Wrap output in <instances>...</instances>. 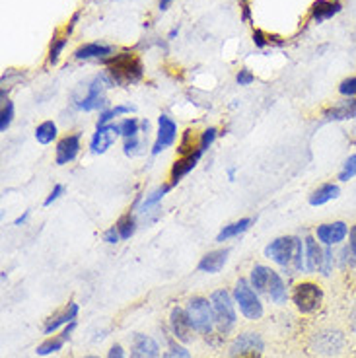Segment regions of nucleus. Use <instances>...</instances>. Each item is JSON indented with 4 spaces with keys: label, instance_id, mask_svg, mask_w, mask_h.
Instances as JSON below:
<instances>
[{
    "label": "nucleus",
    "instance_id": "f257e3e1",
    "mask_svg": "<svg viewBox=\"0 0 356 358\" xmlns=\"http://www.w3.org/2000/svg\"><path fill=\"white\" fill-rule=\"evenodd\" d=\"M265 255L269 259L278 263L280 267H290L296 271L306 268V248L304 242L296 236H280L265 248Z\"/></svg>",
    "mask_w": 356,
    "mask_h": 358
},
{
    "label": "nucleus",
    "instance_id": "f03ea898",
    "mask_svg": "<svg viewBox=\"0 0 356 358\" xmlns=\"http://www.w3.org/2000/svg\"><path fill=\"white\" fill-rule=\"evenodd\" d=\"M104 64L107 66L106 74L109 76L111 84H115V86L136 84L144 74L143 61L129 51L107 57V59H104Z\"/></svg>",
    "mask_w": 356,
    "mask_h": 358
},
{
    "label": "nucleus",
    "instance_id": "7ed1b4c3",
    "mask_svg": "<svg viewBox=\"0 0 356 358\" xmlns=\"http://www.w3.org/2000/svg\"><path fill=\"white\" fill-rule=\"evenodd\" d=\"M251 287L267 294L275 304H285L286 298H288V292H286L285 280L280 278V275L273 271L271 267H265V265H255L253 271H251L250 278Z\"/></svg>",
    "mask_w": 356,
    "mask_h": 358
},
{
    "label": "nucleus",
    "instance_id": "20e7f679",
    "mask_svg": "<svg viewBox=\"0 0 356 358\" xmlns=\"http://www.w3.org/2000/svg\"><path fill=\"white\" fill-rule=\"evenodd\" d=\"M211 304H213L214 323L218 327V331L226 335L232 331V327L236 325V308L232 302V296L226 290H216L211 296Z\"/></svg>",
    "mask_w": 356,
    "mask_h": 358
},
{
    "label": "nucleus",
    "instance_id": "39448f33",
    "mask_svg": "<svg viewBox=\"0 0 356 358\" xmlns=\"http://www.w3.org/2000/svg\"><path fill=\"white\" fill-rule=\"evenodd\" d=\"M234 300L240 306V312L248 317V320H261L263 315V304L255 294V290L251 287L250 280L240 278L234 287Z\"/></svg>",
    "mask_w": 356,
    "mask_h": 358
},
{
    "label": "nucleus",
    "instance_id": "423d86ee",
    "mask_svg": "<svg viewBox=\"0 0 356 358\" xmlns=\"http://www.w3.org/2000/svg\"><path fill=\"white\" fill-rule=\"evenodd\" d=\"M187 315L195 331L203 333V335H211L213 333V327L216 325L214 323V312L213 304H208L206 298H201V296H195L187 302Z\"/></svg>",
    "mask_w": 356,
    "mask_h": 358
},
{
    "label": "nucleus",
    "instance_id": "0eeeda50",
    "mask_svg": "<svg viewBox=\"0 0 356 358\" xmlns=\"http://www.w3.org/2000/svg\"><path fill=\"white\" fill-rule=\"evenodd\" d=\"M292 302L300 313H313L323 302V290L315 282H300L292 290Z\"/></svg>",
    "mask_w": 356,
    "mask_h": 358
},
{
    "label": "nucleus",
    "instance_id": "6e6552de",
    "mask_svg": "<svg viewBox=\"0 0 356 358\" xmlns=\"http://www.w3.org/2000/svg\"><path fill=\"white\" fill-rule=\"evenodd\" d=\"M111 86V80L107 74H99L94 80L90 82L86 88V94L82 98L76 99V108L82 111H96V109L106 106V88Z\"/></svg>",
    "mask_w": 356,
    "mask_h": 358
},
{
    "label": "nucleus",
    "instance_id": "1a4fd4ad",
    "mask_svg": "<svg viewBox=\"0 0 356 358\" xmlns=\"http://www.w3.org/2000/svg\"><path fill=\"white\" fill-rule=\"evenodd\" d=\"M343 347H345V337L337 329H321L312 337V349L318 355L333 357V355H339Z\"/></svg>",
    "mask_w": 356,
    "mask_h": 358
},
{
    "label": "nucleus",
    "instance_id": "9d476101",
    "mask_svg": "<svg viewBox=\"0 0 356 358\" xmlns=\"http://www.w3.org/2000/svg\"><path fill=\"white\" fill-rule=\"evenodd\" d=\"M178 138V125L176 121L168 115L158 117V133H156V141L152 144V154L158 156L164 152L166 148H169L171 144L176 143Z\"/></svg>",
    "mask_w": 356,
    "mask_h": 358
},
{
    "label": "nucleus",
    "instance_id": "9b49d317",
    "mask_svg": "<svg viewBox=\"0 0 356 358\" xmlns=\"http://www.w3.org/2000/svg\"><path fill=\"white\" fill-rule=\"evenodd\" d=\"M80 134H66L64 138L59 141L57 148H55V164L57 166H66L71 162L76 160V156L80 154Z\"/></svg>",
    "mask_w": 356,
    "mask_h": 358
},
{
    "label": "nucleus",
    "instance_id": "f8f14e48",
    "mask_svg": "<svg viewBox=\"0 0 356 358\" xmlns=\"http://www.w3.org/2000/svg\"><path fill=\"white\" fill-rule=\"evenodd\" d=\"M169 325H171L173 337L178 341H181V343L193 341V331H195V327H193V323L189 320L187 310H183V308H173V310H171V315H169Z\"/></svg>",
    "mask_w": 356,
    "mask_h": 358
},
{
    "label": "nucleus",
    "instance_id": "ddd939ff",
    "mask_svg": "<svg viewBox=\"0 0 356 358\" xmlns=\"http://www.w3.org/2000/svg\"><path fill=\"white\" fill-rule=\"evenodd\" d=\"M119 136H121L119 125L96 127V133H94L92 141H90V150L94 154H106L115 144Z\"/></svg>",
    "mask_w": 356,
    "mask_h": 358
},
{
    "label": "nucleus",
    "instance_id": "4468645a",
    "mask_svg": "<svg viewBox=\"0 0 356 358\" xmlns=\"http://www.w3.org/2000/svg\"><path fill=\"white\" fill-rule=\"evenodd\" d=\"M203 150L201 148H197V150H193V152L185 154V156H181V158H178V160L173 162V166H171V171H169V185L173 187V185H178L181 179L187 176L189 171H193L197 168V164H199V160L203 158Z\"/></svg>",
    "mask_w": 356,
    "mask_h": 358
},
{
    "label": "nucleus",
    "instance_id": "2eb2a0df",
    "mask_svg": "<svg viewBox=\"0 0 356 358\" xmlns=\"http://www.w3.org/2000/svg\"><path fill=\"white\" fill-rule=\"evenodd\" d=\"M265 343L257 333H241L230 345V357H240V355H253V352H263Z\"/></svg>",
    "mask_w": 356,
    "mask_h": 358
},
{
    "label": "nucleus",
    "instance_id": "dca6fc26",
    "mask_svg": "<svg viewBox=\"0 0 356 358\" xmlns=\"http://www.w3.org/2000/svg\"><path fill=\"white\" fill-rule=\"evenodd\" d=\"M348 234V226L345 222H327L318 226L315 230V238L320 240L323 245H337L341 243Z\"/></svg>",
    "mask_w": 356,
    "mask_h": 358
},
{
    "label": "nucleus",
    "instance_id": "f3484780",
    "mask_svg": "<svg viewBox=\"0 0 356 358\" xmlns=\"http://www.w3.org/2000/svg\"><path fill=\"white\" fill-rule=\"evenodd\" d=\"M304 248H306V271H323V265H325V250L321 248L315 238L308 236L304 240Z\"/></svg>",
    "mask_w": 356,
    "mask_h": 358
},
{
    "label": "nucleus",
    "instance_id": "a211bd4d",
    "mask_svg": "<svg viewBox=\"0 0 356 358\" xmlns=\"http://www.w3.org/2000/svg\"><path fill=\"white\" fill-rule=\"evenodd\" d=\"M131 358H160L158 343L143 333L134 335L133 345H131Z\"/></svg>",
    "mask_w": 356,
    "mask_h": 358
},
{
    "label": "nucleus",
    "instance_id": "6ab92c4d",
    "mask_svg": "<svg viewBox=\"0 0 356 358\" xmlns=\"http://www.w3.org/2000/svg\"><path fill=\"white\" fill-rule=\"evenodd\" d=\"M74 327H76V323L72 322L69 323L66 327L63 329L61 335H55V337H49V339H45L39 347H37V355L39 357H47V355H53V352H59V350L63 349L64 343L71 339L72 331H74Z\"/></svg>",
    "mask_w": 356,
    "mask_h": 358
},
{
    "label": "nucleus",
    "instance_id": "aec40b11",
    "mask_svg": "<svg viewBox=\"0 0 356 358\" xmlns=\"http://www.w3.org/2000/svg\"><path fill=\"white\" fill-rule=\"evenodd\" d=\"M113 53H115V47H111V45L86 43L74 51V59H78V61H90V59H99V61H104V59L111 57Z\"/></svg>",
    "mask_w": 356,
    "mask_h": 358
},
{
    "label": "nucleus",
    "instance_id": "412c9836",
    "mask_svg": "<svg viewBox=\"0 0 356 358\" xmlns=\"http://www.w3.org/2000/svg\"><path fill=\"white\" fill-rule=\"evenodd\" d=\"M228 255H230V250H216L208 251L206 255H203V259L199 261V271L203 273H208V275H214V273H220L228 261Z\"/></svg>",
    "mask_w": 356,
    "mask_h": 358
},
{
    "label": "nucleus",
    "instance_id": "4be33fe9",
    "mask_svg": "<svg viewBox=\"0 0 356 358\" xmlns=\"http://www.w3.org/2000/svg\"><path fill=\"white\" fill-rule=\"evenodd\" d=\"M76 315H78V304H74V302H71V304L64 308L63 312L55 313V315H51L49 320H47V323H45V335H51V333H55L61 325H69V323H72L74 320H76Z\"/></svg>",
    "mask_w": 356,
    "mask_h": 358
},
{
    "label": "nucleus",
    "instance_id": "5701e85b",
    "mask_svg": "<svg viewBox=\"0 0 356 358\" xmlns=\"http://www.w3.org/2000/svg\"><path fill=\"white\" fill-rule=\"evenodd\" d=\"M323 117L327 121H347V119H355L356 117V99L347 98L343 101H339L337 106L325 109L323 111Z\"/></svg>",
    "mask_w": 356,
    "mask_h": 358
},
{
    "label": "nucleus",
    "instance_id": "b1692460",
    "mask_svg": "<svg viewBox=\"0 0 356 358\" xmlns=\"http://www.w3.org/2000/svg\"><path fill=\"white\" fill-rule=\"evenodd\" d=\"M341 12V2L339 0H315L312 4V20L313 22H325V20L333 18L335 14Z\"/></svg>",
    "mask_w": 356,
    "mask_h": 358
},
{
    "label": "nucleus",
    "instance_id": "393cba45",
    "mask_svg": "<svg viewBox=\"0 0 356 358\" xmlns=\"http://www.w3.org/2000/svg\"><path fill=\"white\" fill-rule=\"evenodd\" d=\"M169 189H171V185L169 183H166V185H162V187L154 189L148 197L144 199L143 203H141V206H138V215L143 216V218H146V215L148 213H154V215H160V203L162 199L166 197V193H168Z\"/></svg>",
    "mask_w": 356,
    "mask_h": 358
},
{
    "label": "nucleus",
    "instance_id": "a878e982",
    "mask_svg": "<svg viewBox=\"0 0 356 358\" xmlns=\"http://www.w3.org/2000/svg\"><path fill=\"white\" fill-rule=\"evenodd\" d=\"M339 193H341V189L335 183H325V185H321L313 191L312 195H310V205L312 206H323L327 205L329 201H335L339 197Z\"/></svg>",
    "mask_w": 356,
    "mask_h": 358
},
{
    "label": "nucleus",
    "instance_id": "bb28decb",
    "mask_svg": "<svg viewBox=\"0 0 356 358\" xmlns=\"http://www.w3.org/2000/svg\"><path fill=\"white\" fill-rule=\"evenodd\" d=\"M251 224H253V218H241V220H238V222H232L228 224V226H224L222 230L218 232V236H216V242L222 243L232 240V238H238L240 234L250 230Z\"/></svg>",
    "mask_w": 356,
    "mask_h": 358
},
{
    "label": "nucleus",
    "instance_id": "cd10ccee",
    "mask_svg": "<svg viewBox=\"0 0 356 358\" xmlns=\"http://www.w3.org/2000/svg\"><path fill=\"white\" fill-rule=\"evenodd\" d=\"M117 230H119V236H121V240H129V238H133L134 232H136V216L133 213H127L123 215L119 220H117Z\"/></svg>",
    "mask_w": 356,
    "mask_h": 358
},
{
    "label": "nucleus",
    "instance_id": "c85d7f7f",
    "mask_svg": "<svg viewBox=\"0 0 356 358\" xmlns=\"http://www.w3.org/2000/svg\"><path fill=\"white\" fill-rule=\"evenodd\" d=\"M57 125L53 121H43L41 125H37L36 129V141L39 144H51L57 138Z\"/></svg>",
    "mask_w": 356,
    "mask_h": 358
},
{
    "label": "nucleus",
    "instance_id": "c756f323",
    "mask_svg": "<svg viewBox=\"0 0 356 358\" xmlns=\"http://www.w3.org/2000/svg\"><path fill=\"white\" fill-rule=\"evenodd\" d=\"M341 255H343V265L356 267V226L350 228V232H348V245L343 248Z\"/></svg>",
    "mask_w": 356,
    "mask_h": 358
},
{
    "label": "nucleus",
    "instance_id": "7c9ffc66",
    "mask_svg": "<svg viewBox=\"0 0 356 358\" xmlns=\"http://www.w3.org/2000/svg\"><path fill=\"white\" fill-rule=\"evenodd\" d=\"M133 111H134L133 106H115V108L106 109V111H101V115H99L98 119V125L96 127L109 125V121H113L115 117L127 115V113H133Z\"/></svg>",
    "mask_w": 356,
    "mask_h": 358
},
{
    "label": "nucleus",
    "instance_id": "2f4dec72",
    "mask_svg": "<svg viewBox=\"0 0 356 358\" xmlns=\"http://www.w3.org/2000/svg\"><path fill=\"white\" fill-rule=\"evenodd\" d=\"M141 129V123H138V119H134V117H127L123 119L121 123H119V133L123 138H131V136H138V131Z\"/></svg>",
    "mask_w": 356,
    "mask_h": 358
},
{
    "label": "nucleus",
    "instance_id": "473e14b6",
    "mask_svg": "<svg viewBox=\"0 0 356 358\" xmlns=\"http://www.w3.org/2000/svg\"><path fill=\"white\" fill-rule=\"evenodd\" d=\"M66 37H55L53 41H51V49H49V64H57L59 63V59H61V53H63V49L66 47Z\"/></svg>",
    "mask_w": 356,
    "mask_h": 358
},
{
    "label": "nucleus",
    "instance_id": "72a5a7b5",
    "mask_svg": "<svg viewBox=\"0 0 356 358\" xmlns=\"http://www.w3.org/2000/svg\"><path fill=\"white\" fill-rule=\"evenodd\" d=\"M12 119H14V103L12 101H4L2 111H0V133L8 131V127L12 125Z\"/></svg>",
    "mask_w": 356,
    "mask_h": 358
},
{
    "label": "nucleus",
    "instance_id": "f704fd0d",
    "mask_svg": "<svg viewBox=\"0 0 356 358\" xmlns=\"http://www.w3.org/2000/svg\"><path fill=\"white\" fill-rule=\"evenodd\" d=\"M353 178H356V154L348 156L345 164H343V170L339 173V181H348Z\"/></svg>",
    "mask_w": 356,
    "mask_h": 358
},
{
    "label": "nucleus",
    "instance_id": "c9c22d12",
    "mask_svg": "<svg viewBox=\"0 0 356 358\" xmlns=\"http://www.w3.org/2000/svg\"><path fill=\"white\" fill-rule=\"evenodd\" d=\"M216 136H218V131H216L214 127H208L206 131H203L201 138H199V148H201L203 152H206V150L213 146L214 141H216Z\"/></svg>",
    "mask_w": 356,
    "mask_h": 358
},
{
    "label": "nucleus",
    "instance_id": "e433bc0d",
    "mask_svg": "<svg viewBox=\"0 0 356 358\" xmlns=\"http://www.w3.org/2000/svg\"><path fill=\"white\" fill-rule=\"evenodd\" d=\"M339 94L345 96V98H355L356 96V76L345 78V80L339 84Z\"/></svg>",
    "mask_w": 356,
    "mask_h": 358
},
{
    "label": "nucleus",
    "instance_id": "4c0bfd02",
    "mask_svg": "<svg viewBox=\"0 0 356 358\" xmlns=\"http://www.w3.org/2000/svg\"><path fill=\"white\" fill-rule=\"evenodd\" d=\"M164 358H193V357H191V352H189L185 347H179V345H171V347L166 350Z\"/></svg>",
    "mask_w": 356,
    "mask_h": 358
},
{
    "label": "nucleus",
    "instance_id": "58836bf2",
    "mask_svg": "<svg viewBox=\"0 0 356 358\" xmlns=\"http://www.w3.org/2000/svg\"><path fill=\"white\" fill-rule=\"evenodd\" d=\"M236 80H238L240 86H251V84L255 82V74H253L250 69H241V71L238 72V76H236Z\"/></svg>",
    "mask_w": 356,
    "mask_h": 358
},
{
    "label": "nucleus",
    "instance_id": "ea45409f",
    "mask_svg": "<svg viewBox=\"0 0 356 358\" xmlns=\"http://www.w3.org/2000/svg\"><path fill=\"white\" fill-rule=\"evenodd\" d=\"M63 193H64V185H61V183H57V185H55V187H53V191H51V193L47 195V199H45V201H43V206H51V205H53L57 199H61V195H63Z\"/></svg>",
    "mask_w": 356,
    "mask_h": 358
},
{
    "label": "nucleus",
    "instance_id": "a19ab883",
    "mask_svg": "<svg viewBox=\"0 0 356 358\" xmlns=\"http://www.w3.org/2000/svg\"><path fill=\"white\" fill-rule=\"evenodd\" d=\"M138 146H141V141H138V136H131V138H125V144H123V152L127 156H133L136 150H138Z\"/></svg>",
    "mask_w": 356,
    "mask_h": 358
},
{
    "label": "nucleus",
    "instance_id": "79ce46f5",
    "mask_svg": "<svg viewBox=\"0 0 356 358\" xmlns=\"http://www.w3.org/2000/svg\"><path fill=\"white\" fill-rule=\"evenodd\" d=\"M121 240V236H119V230H117V226H111L109 230H106L104 234V242L109 243V245H113V243H119Z\"/></svg>",
    "mask_w": 356,
    "mask_h": 358
},
{
    "label": "nucleus",
    "instance_id": "37998d69",
    "mask_svg": "<svg viewBox=\"0 0 356 358\" xmlns=\"http://www.w3.org/2000/svg\"><path fill=\"white\" fill-rule=\"evenodd\" d=\"M253 43H255V47H259V49H265V47H267V37H265V34H263L261 29H255V31H253Z\"/></svg>",
    "mask_w": 356,
    "mask_h": 358
},
{
    "label": "nucleus",
    "instance_id": "c03bdc74",
    "mask_svg": "<svg viewBox=\"0 0 356 358\" xmlns=\"http://www.w3.org/2000/svg\"><path fill=\"white\" fill-rule=\"evenodd\" d=\"M107 358H125V350L121 345H113L111 349H109V355Z\"/></svg>",
    "mask_w": 356,
    "mask_h": 358
},
{
    "label": "nucleus",
    "instance_id": "a18cd8bd",
    "mask_svg": "<svg viewBox=\"0 0 356 358\" xmlns=\"http://www.w3.org/2000/svg\"><path fill=\"white\" fill-rule=\"evenodd\" d=\"M78 18H80V14H78V12H76V14H74V16H72L71 24H69V26H66V34H69V36H71V34H72V29H74V26H76V22H78Z\"/></svg>",
    "mask_w": 356,
    "mask_h": 358
},
{
    "label": "nucleus",
    "instance_id": "49530a36",
    "mask_svg": "<svg viewBox=\"0 0 356 358\" xmlns=\"http://www.w3.org/2000/svg\"><path fill=\"white\" fill-rule=\"evenodd\" d=\"M348 320H350V329L356 333V304H355V308L350 310V315H348Z\"/></svg>",
    "mask_w": 356,
    "mask_h": 358
},
{
    "label": "nucleus",
    "instance_id": "de8ad7c7",
    "mask_svg": "<svg viewBox=\"0 0 356 358\" xmlns=\"http://www.w3.org/2000/svg\"><path fill=\"white\" fill-rule=\"evenodd\" d=\"M27 216H29V210H26L24 215L18 216V218L14 220V226H22V224H24V222H26V220H27Z\"/></svg>",
    "mask_w": 356,
    "mask_h": 358
},
{
    "label": "nucleus",
    "instance_id": "09e8293b",
    "mask_svg": "<svg viewBox=\"0 0 356 358\" xmlns=\"http://www.w3.org/2000/svg\"><path fill=\"white\" fill-rule=\"evenodd\" d=\"M171 2H173V0H160V10H162V12H164V10H168Z\"/></svg>",
    "mask_w": 356,
    "mask_h": 358
},
{
    "label": "nucleus",
    "instance_id": "8fccbe9b",
    "mask_svg": "<svg viewBox=\"0 0 356 358\" xmlns=\"http://www.w3.org/2000/svg\"><path fill=\"white\" fill-rule=\"evenodd\" d=\"M234 358H261V355H259V352H253V355H240V357Z\"/></svg>",
    "mask_w": 356,
    "mask_h": 358
},
{
    "label": "nucleus",
    "instance_id": "3c124183",
    "mask_svg": "<svg viewBox=\"0 0 356 358\" xmlns=\"http://www.w3.org/2000/svg\"><path fill=\"white\" fill-rule=\"evenodd\" d=\"M228 176H230V181H234V176H236V168H230V170H228Z\"/></svg>",
    "mask_w": 356,
    "mask_h": 358
},
{
    "label": "nucleus",
    "instance_id": "603ef678",
    "mask_svg": "<svg viewBox=\"0 0 356 358\" xmlns=\"http://www.w3.org/2000/svg\"><path fill=\"white\" fill-rule=\"evenodd\" d=\"M86 358H98V357H86Z\"/></svg>",
    "mask_w": 356,
    "mask_h": 358
}]
</instances>
